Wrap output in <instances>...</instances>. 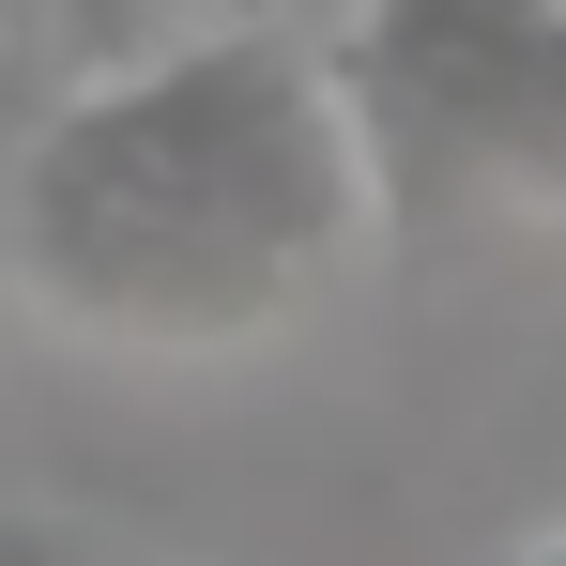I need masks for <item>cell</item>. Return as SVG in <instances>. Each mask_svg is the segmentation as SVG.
<instances>
[{
  "label": "cell",
  "instance_id": "cell-2",
  "mask_svg": "<svg viewBox=\"0 0 566 566\" xmlns=\"http://www.w3.org/2000/svg\"><path fill=\"white\" fill-rule=\"evenodd\" d=\"M337 77L382 154V230L460 199L566 214V0H353Z\"/></svg>",
  "mask_w": 566,
  "mask_h": 566
},
{
  "label": "cell",
  "instance_id": "cell-3",
  "mask_svg": "<svg viewBox=\"0 0 566 566\" xmlns=\"http://www.w3.org/2000/svg\"><path fill=\"white\" fill-rule=\"evenodd\" d=\"M0 566H107L77 521H31V505H0Z\"/></svg>",
  "mask_w": 566,
  "mask_h": 566
},
{
  "label": "cell",
  "instance_id": "cell-4",
  "mask_svg": "<svg viewBox=\"0 0 566 566\" xmlns=\"http://www.w3.org/2000/svg\"><path fill=\"white\" fill-rule=\"evenodd\" d=\"M490 566H566V521H521V536H490Z\"/></svg>",
  "mask_w": 566,
  "mask_h": 566
},
{
  "label": "cell",
  "instance_id": "cell-1",
  "mask_svg": "<svg viewBox=\"0 0 566 566\" xmlns=\"http://www.w3.org/2000/svg\"><path fill=\"white\" fill-rule=\"evenodd\" d=\"M382 230V154L337 46L214 15L107 62L15 138V276L77 337L230 353Z\"/></svg>",
  "mask_w": 566,
  "mask_h": 566
}]
</instances>
